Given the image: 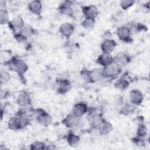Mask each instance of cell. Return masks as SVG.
Returning a JSON list of instances; mask_svg holds the SVG:
<instances>
[{
  "mask_svg": "<svg viewBox=\"0 0 150 150\" xmlns=\"http://www.w3.org/2000/svg\"><path fill=\"white\" fill-rule=\"evenodd\" d=\"M9 13L6 9L0 10V23L1 25L7 24L9 22Z\"/></svg>",
  "mask_w": 150,
  "mask_h": 150,
  "instance_id": "f1b7e54d",
  "label": "cell"
},
{
  "mask_svg": "<svg viewBox=\"0 0 150 150\" xmlns=\"http://www.w3.org/2000/svg\"><path fill=\"white\" fill-rule=\"evenodd\" d=\"M86 119L90 126L98 127L104 118L102 112H88Z\"/></svg>",
  "mask_w": 150,
  "mask_h": 150,
  "instance_id": "30bf717a",
  "label": "cell"
},
{
  "mask_svg": "<svg viewBox=\"0 0 150 150\" xmlns=\"http://www.w3.org/2000/svg\"><path fill=\"white\" fill-rule=\"evenodd\" d=\"M14 38L15 39V40L20 43H24L25 42H27L28 39L26 38L25 37H24L23 36H22L21 33H19L18 32L14 34Z\"/></svg>",
  "mask_w": 150,
  "mask_h": 150,
  "instance_id": "d590c367",
  "label": "cell"
},
{
  "mask_svg": "<svg viewBox=\"0 0 150 150\" xmlns=\"http://www.w3.org/2000/svg\"><path fill=\"white\" fill-rule=\"evenodd\" d=\"M98 128L101 135H108L113 129V126L112 124L105 119L101 121V122L98 126Z\"/></svg>",
  "mask_w": 150,
  "mask_h": 150,
  "instance_id": "ffe728a7",
  "label": "cell"
},
{
  "mask_svg": "<svg viewBox=\"0 0 150 150\" xmlns=\"http://www.w3.org/2000/svg\"><path fill=\"white\" fill-rule=\"evenodd\" d=\"M87 131L88 134L94 138L101 135L98 128L97 126H90L89 128L87 129Z\"/></svg>",
  "mask_w": 150,
  "mask_h": 150,
  "instance_id": "d6a6232c",
  "label": "cell"
},
{
  "mask_svg": "<svg viewBox=\"0 0 150 150\" xmlns=\"http://www.w3.org/2000/svg\"><path fill=\"white\" fill-rule=\"evenodd\" d=\"M5 6H6V2L5 1H3V0L0 1V9H6Z\"/></svg>",
  "mask_w": 150,
  "mask_h": 150,
  "instance_id": "8d00e7d4",
  "label": "cell"
},
{
  "mask_svg": "<svg viewBox=\"0 0 150 150\" xmlns=\"http://www.w3.org/2000/svg\"><path fill=\"white\" fill-rule=\"evenodd\" d=\"M32 100L28 92L23 91L20 93L16 98V103L19 107H26L30 106Z\"/></svg>",
  "mask_w": 150,
  "mask_h": 150,
  "instance_id": "5bb4252c",
  "label": "cell"
},
{
  "mask_svg": "<svg viewBox=\"0 0 150 150\" xmlns=\"http://www.w3.org/2000/svg\"><path fill=\"white\" fill-rule=\"evenodd\" d=\"M28 8L33 14L39 15L42 11V4L40 1H32L28 4Z\"/></svg>",
  "mask_w": 150,
  "mask_h": 150,
  "instance_id": "44dd1931",
  "label": "cell"
},
{
  "mask_svg": "<svg viewBox=\"0 0 150 150\" xmlns=\"http://www.w3.org/2000/svg\"><path fill=\"white\" fill-rule=\"evenodd\" d=\"M6 66L19 76H23L28 70L27 63L22 59L13 57L6 62Z\"/></svg>",
  "mask_w": 150,
  "mask_h": 150,
  "instance_id": "6da1fadb",
  "label": "cell"
},
{
  "mask_svg": "<svg viewBox=\"0 0 150 150\" xmlns=\"http://www.w3.org/2000/svg\"><path fill=\"white\" fill-rule=\"evenodd\" d=\"M11 79V75L6 70H2L0 72V81L1 84H5L9 81Z\"/></svg>",
  "mask_w": 150,
  "mask_h": 150,
  "instance_id": "4dcf8cb0",
  "label": "cell"
},
{
  "mask_svg": "<svg viewBox=\"0 0 150 150\" xmlns=\"http://www.w3.org/2000/svg\"><path fill=\"white\" fill-rule=\"evenodd\" d=\"M117 42L112 39H104L100 45L101 50L103 53H111L117 46Z\"/></svg>",
  "mask_w": 150,
  "mask_h": 150,
  "instance_id": "9a60e30c",
  "label": "cell"
},
{
  "mask_svg": "<svg viewBox=\"0 0 150 150\" xmlns=\"http://www.w3.org/2000/svg\"><path fill=\"white\" fill-rule=\"evenodd\" d=\"M136 108L137 106L129 101L127 103H124L123 106L118 111L121 114L128 115L134 114L136 111Z\"/></svg>",
  "mask_w": 150,
  "mask_h": 150,
  "instance_id": "7402d4cb",
  "label": "cell"
},
{
  "mask_svg": "<svg viewBox=\"0 0 150 150\" xmlns=\"http://www.w3.org/2000/svg\"><path fill=\"white\" fill-rule=\"evenodd\" d=\"M56 148L54 145H46V149H55Z\"/></svg>",
  "mask_w": 150,
  "mask_h": 150,
  "instance_id": "74e56055",
  "label": "cell"
},
{
  "mask_svg": "<svg viewBox=\"0 0 150 150\" xmlns=\"http://www.w3.org/2000/svg\"><path fill=\"white\" fill-rule=\"evenodd\" d=\"M132 142L137 146H144L146 144L145 139L144 138H142L138 136H135L132 139Z\"/></svg>",
  "mask_w": 150,
  "mask_h": 150,
  "instance_id": "836d02e7",
  "label": "cell"
},
{
  "mask_svg": "<svg viewBox=\"0 0 150 150\" xmlns=\"http://www.w3.org/2000/svg\"><path fill=\"white\" fill-rule=\"evenodd\" d=\"M81 11L84 18H89L94 20L98 16L99 13L98 8L94 5L83 6L81 8Z\"/></svg>",
  "mask_w": 150,
  "mask_h": 150,
  "instance_id": "52a82bcc",
  "label": "cell"
},
{
  "mask_svg": "<svg viewBox=\"0 0 150 150\" xmlns=\"http://www.w3.org/2000/svg\"><path fill=\"white\" fill-rule=\"evenodd\" d=\"M66 141L70 146H76L80 142V137L73 132H69L66 136Z\"/></svg>",
  "mask_w": 150,
  "mask_h": 150,
  "instance_id": "cb8c5ba5",
  "label": "cell"
},
{
  "mask_svg": "<svg viewBox=\"0 0 150 150\" xmlns=\"http://www.w3.org/2000/svg\"><path fill=\"white\" fill-rule=\"evenodd\" d=\"M135 3V1L133 0H122L120 2V5L121 9L123 10H127L131 7Z\"/></svg>",
  "mask_w": 150,
  "mask_h": 150,
  "instance_id": "1f68e13d",
  "label": "cell"
},
{
  "mask_svg": "<svg viewBox=\"0 0 150 150\" xmlns=\"http://www.w3.org/2000/svg\"><path fill=\"white\" fill-rule=\"evenodd\" d=\"M8 25L9 28L15 34L17 33L16 31L18 30L19 31L25 26V23L22 18L19 16H17L11 20L8 23Z\"/></svg>",
  "mask_w": 150,
  "mask_h": 150,
  "instance_id": "8fae6325",
  "label": "cell"
},
{
  "mask_svg": "<svg viewBox=\"0 0 150 150\" xmlns=\"http://www.w3.org/2000/svg\"><path fill=\"white\" fill-rule=\"evenodd\" d=\"M148 134V128L145 124L143 122H139L137 129V134L136 135L142 137V138H145Z\"/></svg>",
  "mask_w": 150,
  "mask_h": 150,
  "instance_id": "4316f807",
  "label": "cell"
},
{
  "mask_svg": "<svg viewBox=\"0 0 150 150\" xmlns=\"http://www.w3.org/2000/svg\"><path fill=\"white\" fill-rule=\"evenodd\" d=\"M101 69L103 79H112L116 78L121 73L122 67L113 61V62Z\"/></svg>",
  "mask_w": 150,
  "mask_h": 150,
  "instance_id": "3957f363",
  "label": "cell"
},
{
  "mask_svg": "<svg viewBox=\"0 0 150 150\" xmlns=\"http://www.w3.org/2000/svg\"><path fill=\"white\" fill-rule=\"evenodd\" d=\"M88 109V107L86 103L80 101L73 105L72 108V113L79 117H82L85 114H87Z\"/></svg>",
  "mask_w": 150,
  "mask_h": 150,
  "instance_id": "4fadbf2b",
  "label": "cell"
},
{
  "mask_svg": "<svg viewBox=\"0 0 150 150\" xmlns=\"http://www.w3.org/2000/svg\"><path fill=\"white\" fill-rule=\"evenodd\" d=\"M113 103L115 108L119 111L124 104V101L122 96L120 94H117L114 97Z\"/></svg>",
  "mask_w": 150,
  "mask_h": 150,
  "instance_id": "83f0119b",
  "label": "cell"
},
{
  "mask_svg": "<svg viewBox=\"0 0 150 150\" xmlns=\"http://www.w3.org/2000/svg\"><path fill=\"white\" fill-rule=\"evenodd\" d=\"M80 74L82 79L87 83H91L89 76V70L86 69H83L80 71Z\"/></svg>",
  "mask_w": 150,
  "mask_h": 150,
  "instance_id": "e575fe53",
  "label": "cell"
},
{
  "mask_svg": "<svg viewBox=\"0 0 150 150\" xmlns=\"http://www.w3.org/2000/svg\"><path fill=\"white\" fill-rule=\"evenodd\" d=\"M130 81L129 77L126 75H123L120 79H118L114 83V86L116 88L120 90H125L129 86Z\"/></svg>",
  "mask_w": 150,
  "mask_h": 150,
  "instance_id": "d6986e66",
  "label": "cell"
},
{
  "mask_svg": "<svg viewBox=\"0 0 150 150\" xmlns=\"http://www.w3.org/2000/svg\"><path fill=\"white\" fill-rule=\"evenodd\" d=\"M114 61V57L111 53H102L96 59V62L103 67L110 64Z\"/></svg>",
  "mask_w": 150,
  "mask_h": 150,
  "instance_id": "e0dca14e",
  "label": "cell"
},
{
  "mask_svg": "<svg viewBox=\"0 0 150 150\" xmlns=\"http://www.w3.org/2000/svg\"><path fill=\"white\" fill-rule=\"evenodd\" d=\"M144 95L138 89H132L129 92V102L135 106L140 105L144 101Z\"/></svg>",
  "mask_w": 150,
  "mask_h": 150,
  "instance_id": "9c48e42d",
  "label": "cell"
},
{
  "mask_svg": "<svg viewBox=\"0 0 150 150\" xmlns=\"http://www.w3.org/2000/svg\"><path fill=\"white\" fill-rule=\"evenodd\" d=\"M81 123V117H79L72 112L67 114L62 120V124L69 128H74L79 127Z\"/></svg>",
  "mask_w": 150,
  "mask_h": 150,
  "instance_id": "277c9868",
  "label": "cell"
},
{
  "mask_svg": "<svg viewBox=\"0 0 150 150\" xmlns=\"http://www.w3.org/2000/svg\"><path fill=\"white\" fill-rule=\"evenodd\" d=\"M96 21L94 19L84 18L81 22V26L87 30H91L95 27Z\"/></svg>",
  "mask_w": 150,
  "mask_h": 150,
  "instance_id": "484cf974",
  "label": "cell"
},
{
  "mask_svg": "<svg viewBox=\"0 0 150 150\" xmlns=\"http://www.w3.org/2000/svg\"><path fill=\"white\" fill-rule=\"evenodd\" d=\"M46 145L41 141H35L30 145V149L32 150H45Z\"/></svg>",
  "mask_w": 150,
  "mask_h": 150,
  "instance_id": "f546056e",
  "label": "cell"
},
{
  "mask_svg": "<svg viewBox=\"0 0 150 150\" xmlns=\"http://www.w3.org/2000/svg\"><path fill=\"white\" fill-rule=\"evenodd\" d=\"M72 1H64L61 2L58 6V11L60 13L70 17H73L74 15V11L73 7Z\"/></svg>",
  "mask_w": 150,
  "mask_h": 150,
  "instance_id": "8992f818",
  "label": "cell"
},
{
  "mask_svg": "<svg viewBox=\"0 0 150 150\" xmlns=\"http://www.w3.org/2000/svg\"><path fill=\"white\" fill-rule=\"evenodd\" d=\"M57 91L59 94H64L69 92L71 88V84L69 80L66 79H59L56 80Z\"/></svg>",
  "mask_w": 150,
  "mask_h": 150,
  "instance_id": "ba28073f",
  "label": "cell"
},
{
  "mask_svg": "<svg viewBox=\"0 0 150 150\" xmlns=\"http://www.w3.org/2000/svg\"><path fill=\"white\" fill-rule=\"evenodd\" d=\"M131 60V56L127 53H119L114 57V62L121 67L127 66Z\"/></svg>",
  "mask_w": 150,
  "mask_h": 150,
  "instance_id": "2e32d148",
  "label": "cell"
},
{
  "mask_svg": "<svg viewBox=\"0 0 150 150\" xmlns=\"http://www.w3.org/2000/svg\"><path fill=\"white\" fill-rule=\"evenodd\" d=\"M8 127L10 129L13 131L22 129V127L19 117L16 115L11 117L8 122Z\"/></svg>",
  "mask_w": 150,
  "mask_h": 150,
  "instance_id": "603a6c76",
  "label": "cell"
},
{
  "mask_svg": "<svg viewBox=\"0 0 150 150\" xmlns=\"http://www.w3.org/2000/svg\"><path fill=\"white\" fill-rule=\"evenodd\" d=\"M75 27L74 25L70 22H64L59 27L60 33L64 38H70L74 33Z\"/></svg>",
  "mask_w": 150,
  "mask_h": 150,
  "instance_id": "7c38bea8",
  "label": "cell"
},
{
  "mask_svg": "<svg viewBox=\"0 0 150 150\" xmlns=\"http://www.w3.org/2000/svg\"><path fill=\"white\" fill-rule=\"evenodd\" d=\"M22 36L28 39L36 33V30L30 25H25L19 32Z\"/></svg>",
  "mask_w": 150,
  "mask_h": 150,
  "instance_id": "d4e9b609",
  "label": "cell"
},
{
  "mask_svg": "<svg viewBox=\"0 0 150 150\" xmlns=\"http://www.w3.org/2000/svg\"><path fill=\"white\" fill-rule=\"evenodd\" d=\"M89 76L91 83L98 82L104 79L101 69L94 68L91 70H90Z\"/></svg>",
  "mask_w": 150,
  "mask_h": 150,
  "instance_id": "ac0fdd59",
  "label": "cell"
},
{
  "mask_svg": "<svg viewBox=\"0 0 150 150\" xmlns=\"http://www.w3.org/2000/svg\"><path fill=\"white\" fill-rule=\"evenodd\" d=\"M32 117L36 119L38 123L45 127H47L52 123V116L41 108H33Z\"/></svg>",
  "mask_w": 150,
  "mask_h": 150,
  "instance_id": "7a4b0ae2",
  "label": "cell"
},
{
  "mask_svg": "<svg viewBox=\"0 0 150 150\" xmlns=\"http://www.w3.org/2000/svg\"><path fill=\"white\" fill-rule=\"evenodd\" d=\"M116 34L118 39L125 43H130L132 41L131 38V33L126 25L120 26L117 28Z\"/></svg>",
  "mask_w": 150,
  "mask_h": 150,
  "instance_id": "5b68a950",
  "label": "cell"
}]
</instances>
